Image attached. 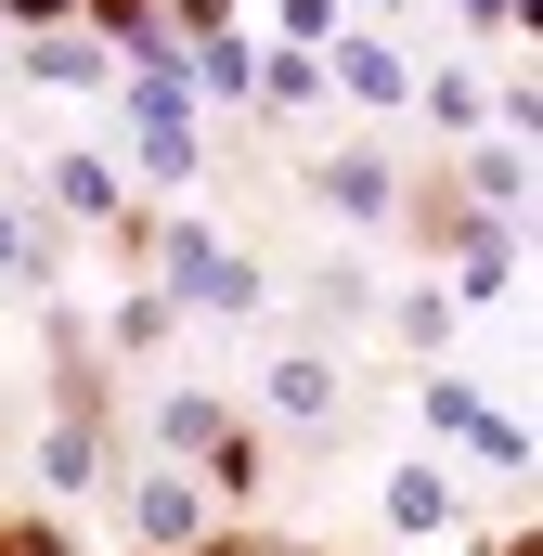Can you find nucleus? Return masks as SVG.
Instances as JSON below:
<instances>
[{
    "instance_id": "f257e3e1",
    "label": "nucleus",
    "mask_w": 543,
    "mask_h": 556,
    "mask_svg": "<svg viewBox=\"0 0 543 556\" xmlns=\"http://www.w3.org/2000/svg\"><path fill=\"white\" fill-rule=\"evenodd\" d=\"M168 298H181V311H260V273H247L220 233H168Z\"/></svg>"
},
{
    "instance_id": "f03ea898",
    "label": "nucleus",
    "mask_w": 543,
    "mask_h": 556,
    "mask_svg": "<svg viewBox=\"0 0 543 556\" xmlns=\"http://www.w3.org/2000/svg\"><path fill=\"white\" fill-rule=\"evenodd\" d=\"M130 518H142V544H155V556H181L194 531H207V492H194V479H142Z\"/></svg>"
},
{
    "instance_id": "7ed1b4c3",
    "label": "nucleus",
    "mask_w": 543,
    "mask_h": 556,
    "mask_svg": "<svg viewBox=\"0 0 543 556\" xmlns=\"http://www.w3.org/2000/svg\"><path fill=\"white\" fill-rule=\"evenodd\" d=\"M272 415H285V427H324V415H337V363H324V350L272 363Z\"/></svg>"
},
{
    "instance_id": "20e7f679",
    "label": "nucleus",
    "mask_w": 543,
    "mask_h": 556,
    "mask_svg": "<svg viewBox=\"0 0 543 556\" xmlns=\"http://www.w3.org/2000/svg\"><path fill=\"white\" fill-rule=\"evenodd\" d=\"M324 194H337L350 220H389V207H402V181H389V155H337V168H324Z\"/></svg>"
},
{
    "instance_id": "39448f33",
    "label": "nucleus",
    "mask_w": 543,
    "mask_h": 556,
    "mask_svg": "<svg viewBox=\"0 0 543 556\" xmlns=\"http://www.w3.org/2000/svg\"><path fill=\"white\" fill-rule=\"evenodd\" d=\"M181 78H207V91H260V52L233 39V26H194V65Z\"/></svg>"
},
{
    "instance_id": "423d86ee",
    "label": "nucleus",
    "mask_w": 543,
    "mask_h": 556,
    "mask_svg": "<svg viewBox=\"0 0 543 556\" xmlns=\"http://www.w3.org/2000/svg\"><path fill=\"white\" fill-rule=\"evenodd\" d=\"M52 207H78V220H117V168H104V155H52Z\"/></svg>"
},
{
    "instance_id": "0eeeda50",
    "label": "nucleus",
    "mask_w": 543,
    "mask_h": 556,
    "mask_svg": "<svg viewBox=\"0 0 543 556\" xmlns=\"http://www.w3.org/2000/svg\"><path fill=\"white\" fill-rule=\"evenodd\" d=\"M337 78H350L363 104H402V91H414V78H402V52H376V39H350V52H337Z\"/></svg>"
},
{
    "instance_id": "6e6552de",
    "label": "nucleus",
    "mask_w": 543,
    "mask_h": 556,
    "mask_svg": "<svg viewBox=\"0 0 543 556\" xmlns=\"http://www.w3.org/2000/svg\"><path fill=\"white\" fill-rule=\"evenodd\" d=\"M155 427H168V453H220V440H233V415H220V402H194V389H181Z\"/></svg>"
},
{
    "instance_id": "1a4fd4ad",
    "label": "nucleus",
    "mask_w": 543,
    "mask_h": 556,
    "mask_svg": "<svg viewBox=\"0 0 543 556\" xmlns=\"http://www.w3.org/2000/svg\"><path fill=\"white\" fill-rule=\"evenodd\" d=\"M0 285H52V247H39V220H13V207H0Z\"/></svg>"
},
{
    "instance_id": "9d476101",
    "label": "nucleus",
    "mask_w": 543,
    "mask_h": 556,
    "mask_svg": "<svg viewBox=\"0 0 543 556\" xmlns=\"http://www.w3.org/2000/svg\"><path fill=\"white\" fill-rule=\"evenodd\" d=\"M440 505H453V492H440L427 466H402V479H389V531H440Z\"/></svg>"
},
{
    "instance_id": "9b49d317",
    "label": "nucleus",
    "mask_w": 543,
    "mask_h": 556,
    "mask_svg": "<svg viewBox=\"0 0 543 556\" xmlns=\"http://www.w3.org/2000/svg\"><path fill=\"white\" fill-rule=\"evenodd\" d=\"M39 78H52V91H104V52H91V39H39Z\"/></svg>"
},
{
    "instance_id": "f8f14e48",
    "label": "nucleus",
    "mask_w": 543,
    "mask_h": 556,
    "mask_svg": "<svg viewBox=\"0 0 543 556\" xmlns=\"http://www.w3.org/2000/svg\"><path fill=\"white\" fill-rule=\"evenodd\" d=\"M142 168H155V181H194L207 155H194V130H181V117H155V130H142Z\"/></svg>"
},
{
    "instance_id": "ddd939ff",
    "label": "nucleus",
    "mask_w": 543,
    "mask_h": 556,
    "mask_svg": "<svg viewBox=\"0 0 543 556\" xmlns=\"http://www.w3.org/2000/svg\"><path fill=\"white\" fill-rule=\"evenodd\" d=\"M466 298H505V233H492V220L466 233Z\"/></svg>"
},
{
    "instance_id": "4468645a",
    "label": "nucleus",
    "mask_w": 543,
    "mask_h": 556,
    "mask_svg": "<svg viewBox=\"0 0 543 556\" xmlns=\"http://www.w3.org/2000/svg\"><path fill=\"white\" fill-rule=\"evenodd\" d=\"M0 13H26V26H52V13H78V0H0Z\"/></svg>"
},
{
    "instance_id": "2eb2a0df",
    "label": "nucleus",
    "mask_w": 543,
    "mask_h": 556,
    "mask_svg": "<svg viewBox=\"0 0 543 556\" xmlns=\"http://www.w3.org/2000/svg\"><path fill=\"white\" fill-rule=\"evenodd\" d=\"M181 556H194V544H181Z\"/></svg>"
}]
</instances>
